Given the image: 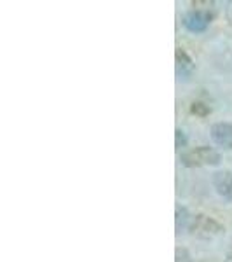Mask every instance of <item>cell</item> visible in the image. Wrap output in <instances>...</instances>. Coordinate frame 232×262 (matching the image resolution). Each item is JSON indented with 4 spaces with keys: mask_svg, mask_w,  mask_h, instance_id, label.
<instances>
[{
    "mask_svg": "<svg viewBox=\"0 0 232 262\" xmlns=\"http://www.w3.org/2000/svg\"><path fill=\"white\" fill-rule=\"evenodd\" d=\"M180 163L187 168H197V166H217L220 163V154L212 147H196L192 150H187L180 156Z\"/></svg>",
    "mask_w": 232,
    "mask_h": 262,
    "instance_id": "6da1fadb",
    "label": "cell"
},
{
    "mask_svg": "<svg viewBox=\"0 0 232 262\" xmlns=\"http://www.w3.org/2000/svg\"><path fill=\"white\" fill-rule=\"evenodd\" d=\"M175 56H176V72H178L180 79H182V75H183V77L191 75L192 70H194V63L191 60V56H189V54L185 53L182 48H176Z\"/></svg>",
    "mask_w": 232,
    "mask_h": 262,
    "instance_id": "8992f818",
    "label": "cell"
},
{
    "mask_svg": "<svg viewBox=\"0 0 232 262\" xmlns=\"http://www.w3.org/2000/svg\"><path fill=\"white\" fill-rule=\"evenodd\" d=\"M225 262H232V250L229 252V255H227V259H225Z\"/></svg>",
    "mask_w": 232,
    "mask_h": 262,
    "instance_id": "7c38bea8",
    "label": "cell"
},
{
    "mask_svg": "<svg viewBox=\"0 0 232 262\" xmlns=\"http://www.w3.org/2000/svg\"><path fill=\"white\" fill-rule=\"evenodd\" d=\"M187 221H189V217H187V210L185 208H176V234H180L182 232V229H185L187 227Z\"/></svg>",
    "mask_w": 232,
    "mask_h": 262,
    "instance_id": "52a82bcc",
    "label": "cell"
},
{
    "mask_svg": "<svg viewBox=\"0 0 232 262\" xmlns=\"http://www.w3.org/2000/svg\"><path fill=\"white\" fill-rule=\"evenodd\" d=\"M212 18L213 16L210 14V11H191L183 16V27L192 33H201L208 28Z\"/></svg>",
    "mask_w": 232,
    "mask_h": 262,
    "instance_id": "3957f363",
    "label": "cell"
},
{
    "mask_svg": "<svg viewBox=\"0 0 232 262\" xmlns=\"http://www.w3.org/2000/svg\"><path fill=\"white\" fill-rule=\"evenodd\" d=\"M213 185L222 198L232 201V173L230 171H217L215 173Z\"/></svg>",
    "mask_w": 232,
    "mask_h": 262,
    "instance_id": "5b68a950",
    "label": "cell"
},
{
    "mask_svg": "<svg viewBox=\"0 0 232 262\" xmlns=\"http://www.w3.org/2000/svg\"><path fill=\"white\" fill-rule=\"evenodd\" d=\"M185 143H187V138H185V133L182 129H176L175 131V145L178 147H185Z\"/></svg>",
    "mask_w": 232,
    "mask_h": 262,
    "instance_id": "30bf717a",
    "label": "cell"
},
{
    "mask_svg": "<svg viewBox=\"0 0 232 262\" xmlns=\"http://www.w3.org/2000/svg\"><path fill=\"white\" fill-rule=\"evenodd\" d=\"M212 138L217 145L223 149H232V124L229 122H217L212 126Z\"/></svg>",
    "mask_w": 232,
    "mask_h": 262,
    "instance_id": "277c9868",
    "label": "cell"
},
{
    "mask_svg": "<svg viewBox=\"0 0 232 262\" xmlns=\"http://www.w3.org/2000/svg\"><path fill=\"white\" fill-rule=\"evenodd\" d=\"M191 112L199 117H206L210 114V107L206 103H202V101H194L191 105Z\"/></svg>",
    "mask_w": 232,
    "mask_h": 262,
    "instance_id": "ba28073f",
    "label": "cell"
},
{
    "mask_svg": "<svg viewBox=\"0 0 232 262\" xmlns=\"http://www.w3.org/2000/svg\"><path fill=\"white\" fill-rule=\"evenodd\" d=\"M192 6L197 7V11H210V7L213 6V2H208V0L201 2V0H197V2H192Z\"/></svg>",
    "mask_w": 232,
    "mask_h": 262,
    "instance_id": "8fae6325",
    "label": "cell"
},
{
    "mask_svg": "<svg viewBox=\"0 0 232 262\" xmlns=\"http://www.w3.org/2000/svg\"><path fill=\"white\" fill-rule=\"evenodd\" d=\"M175 262H192V257L189 253L187 248L183 247H178L175 250Z\"/></svg>",
    "mask_w": 232,
    "mask_h": 262,
    "instance_id": "9c48e42d",
    "label": "cell"
},
{
    "mask_svg": "<svg viewBox=\"0 0 232 262\" xmlns=\"http://www.w3.org/2000/svg\"><path fill=\"white\" fill-rule=\"evenodd\" d=\"M189 229L194 234L204 236V238H208V236H218L225 231L220 222H217L213 217H208V215H196V217H192L191 224H189Z\"/></svg>",
    "mask_w": 232,
    "mask_h": 262,
    "instance_id": "7a4b0ae2",
    "label": "cell"
}]
</instances>
